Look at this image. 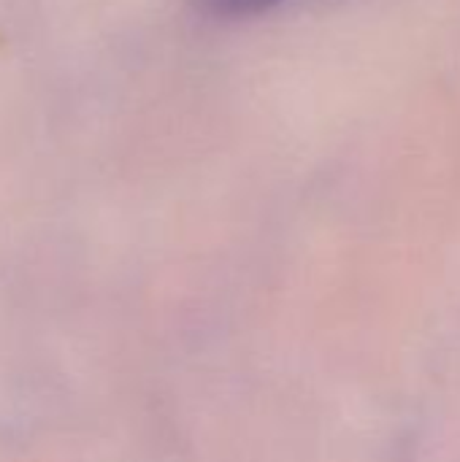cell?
I'll list each match as a JSON object with an SVG mask.
<instances>
[{"label":"cell","instance_id":"6da1fadb","mask_svg":"<svg viewBox=\"0 0 460 462\" xmlns=\"http://www.w3.org/2000/svg\"><path fill=\"white\" fill-rule=\"evenodd\" d=\"M287 0H203V5L217 14V16H228V19H247V16H258L266 14L277 5H282Z\"/></svg>","mask_w":460,"mask_h":462}]
</instances>
